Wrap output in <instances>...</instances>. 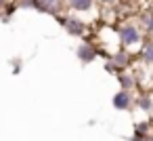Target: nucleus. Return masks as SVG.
<instances>
[{"label": "nucleus", "mask_w": 153, "mask_h": 141, "mask_svg": "<svg viewBox=\"0 0 153 141\" xmlns=\"http://www.w3.org/2000/svg\"><path fill=\"white\" fill-rule=\"evenodd\" d=\"M136 57L143 65L147 68H153V36H145L140 49L136 51Z\"/></svg>", "instance_id": "423d86ee"}, {"label": "nucleus", "mask_w": 153, "mask_h": 141, "mask_svg": "<svg viewBox=\"0 0 153 141\" xmlns=\"http://www.w3.org/2000/svg\"><path fill=\"white\" fill-rule=\"evenodd\" d=\"M99 2H101V7H105V9H113V7L120 4V0H99Z\"/></svg>", "instance_id": "ddd939ff"}, {"label": "nucleus", "mask_w": 153, "mask_h": 141, "mask_svg": "<svg viewBox=\"0 0 153 141\" xmlns=\"http://www.w3.org/2000/svg\"><path fill=\"white\" fill-rule=\"evenodd\" d=\"M117 84H120V88H126V91H136V88H140L138 76H136L134 70H124V72H120V74H117Z\"/></svg>", "instance_id": "0eeeda50"}, {"label": "nucleus", "mask_w": 153, "mask_h": 141, "mask_svg": "<svg viewBox=\"0 0 153 141\" xmlns=\"http://www.w3.org/2000/svg\"><path fill=\"white\" fill-rule=\"evenodd\" d=\"M76 55H78V59H80L82 63H92V61L101 55V46H99L94 40H90V38L86 36V38H82V42H80Z\"/></svg>", "instance_id": "20e7f679"}, {"label": "nucleus", "mask_w": 153, "mask_h": 141, "mask_svg": "<svg viewBox=\"0 0 153 141\" xmlns=\"http://www.w3.org/2000/svg\"><path fill=\"white\" fill-rule=\"evenodd\" d=\"M17 9H34V0H15Z\"/></svg>", "instance_id": "f8f14e48"}, {"label": "nucleus", "mask_w": 153, "mask_h": 141, "mask_svg": "<svg viewBox=\"0 0 153 141\" xmlns=\"http://www.w3.org/2000/svg\"><path fill=\"white\" fill-rule=\"evenodd\" d=\"M117 38H120V46L134 51V49H140V44L145 40V32L140 30L138 23L124 21L117 26Z\"/></svg>", "instance_id": "f257e3e1"}, {"label": "nucleus", "mask_w": 153, "mask_h": 141, "mask_svg": "<svg viewBox=\"0 0 153 141\" xmlns=\"http://www.w3.org/2000/svg\"><path fill=\"white\" fill-rule=\"evenodd\" d=\"M94 4H97V0H67V11H71L76 15H84V13L94 11Z\"/></svg>", "instance_id": "1a4fd4ad"}, {"label": "nucleus", "mask_w": 153, "mask_h": 141, "mask_svg": "<svg viewBox=\"0 0 153 141\" xmlns=\"http://www.w3.org/2000/svg\"><path fill=\"white\" fill-rule=\"evenodd\" d=\"M57 23L69 34V36H76V38H86V32H88V26L84 19H80V15H69V13H63L57 17Z\"/></svg>", "instance_id": "f03ea898"}, {"label": "nucleus", "mask_w": 153, "mask_h": 141, "mask_svg": "<svg viewBox=\"0 0 153 141\" xmlns=\"http://www.w3.org/2000/svg\"><path fill=\"white\" fill-rule=\"evenodd\" d=\"M34 9L42 15L59 17L67 11V0H34Z\"/></svg>", "instance_id": "7ed1b4c3"}, {"label": "nucleus", "mask_w": 153, "mask_h": 141, "mask_svg": "<svg viewBox=\"0 0 153 141\" xmlns=\"http://www.w3.org/2000/svg\"><path fill=\"white\" fill-rule=\"evenodd\" d=\"M11 2H13V0H0V11H2L7 4H11Z\"/></svg>", "instance_id": "4468645a"}, {"label": "nucleus", "mask_w": 153, "mask_h": 141, "mask_svg": "<svg viewBox=\"0 0 153 141\" xmlns=\"http://www.w3.org/2000/svg\"><path fill=\"white\" fill-rule=\"evenodd\" d=\"M138 26L145 32V36H153V9H145L138 13Z\"/></svg>", "instance_id": "9d476101"}, {"label": "nucleus", "mask_w": 153, "mask_h": 141, "mask_svg": "<svg viewBox=\"0 0 153 141\" xmlns=\"http://www.w3.org/2000/svg\"><path fill=\"white\" fill-rule=\"evenodd\" d=\"M105 72H107V74H115V76H117L122 70H120V68H117V65H115V63L107 57V61H105Z\"/></svg>", "instance_id": "9b49d317"}, {"label": "nucleus", "mask_w": 153, "mask_h": 141, "mask_svg": "<svg viewBox=\"0 0 153 141\" xmlns=\"http://www.w3.org/2000/svg\"><path fill=\"white\" fill-rule=\"evenodd\" d=\"M134 107L140 110L143 114L151 116V114H153V91H145V88H143V91L136 95V99H134Z\"/></svg>", "instance_id": "6e6552de"}, {"label": "nucleus", "mask_w": 153, "mask_h": 141, "mask_svg": "<svg viewBox=\"0 0 153 141\" xmlns=\"http://www.w3.org/2000/svg\"><path fill=\"white\" fill-rule=\"evenodd\" d=\"M134 99H136L134 91H126V88H120V91H117V93L113 95L111 103H113V107H115V110H120V112H130V110L134 107Z\"/></svg>", "instance_id": "39448f33"}]
</instances>
